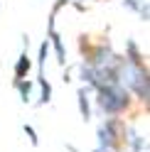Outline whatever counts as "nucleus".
Returning a JSON list of instances; mask_svg holds the SVG:
<instances>
[{
  "label": "nucleus",
  "mask_w": 150,
  "mask_h": 152,
  "mask_svg": "<svg viewBox=\"0 0 150 152\" xmlns=\"http://www.w3.org/2000/svg\"><path fill=\"white\" fill-rule=\"evenodd\" d=\"M96 106L101 108V113H106V118H118L130 106V93L121 81L108 83V86H99L96 88Z\"/></svg>",
  "instance_id": "obj_2"
},
{
  "label": "nucleus",
  "mask_w": 150,
  "mask_h": 152,
  "mask_svg": "<svg viewBox=\"0 0 150 152\" xmlns=\"http://www.w3.org/2000/svg\"><path fill=\"white\" fill-rule=\"evenodd\" d=\"M37 83H40V101L37 103H40V106H47V103L52 101V83L44 79V74L37 79Z\"/></svg>",
  "instance_id": "obj_10"
},
{
  "label": "nucleus",
  "mask_w": 150,
  "mask_h": 152,
  "mask_svg": "<svg viewBox=\"0 0 150 152\" xmlns=\"http://www.w3.org/2000/svg\"><path fill=\"white\" fill-rule=\"evenodd\" d=\"M15 88L20 93V101L22 103H30L32 101V83L27 79H15Z\"/></svg>",
  "instance_id": "obj_9"
},
{
  "label": "nucleus",
  "mask_w": 150,
  "mask_h": 152,
  "mask_svg": "<svg viewBox=\"0 0 150 152\" xmlns=\"http://www.w3.org/2000/svg\"><path fill=\"white\" fill-rule=\"evenodd\" d=\"M89 86H81L76 91V103H79V113H81V118L84 123H89L91 120V101H89Z\"/></svg>",
  "instance_id": "obj_5"
},
{
  "label": "nucleus",
  "mask_w": 150,
  "mask_h": 152,
  "mask_svg": "<svg viewBox=\"0 0 150 152\" xmlns=\"http://www.w3.org/2000/svg\"><path fill=\"white\" fill-rule=\"evenodd\" d=\"M123 59H126V61H133V64H143V54H140L138 44H135L133 39L126 42V54H123Z\"/></svg>",
  "instance_id": "obj_11"
},
{
  "label": "nucleus",
  "mask_w": 150,
  "mask_h": 152,
  "mask_svg": "<svg viewBox=\"0 0 150 152\" xmlns=\"http://www.w3.org/2000/svg\"><path fill=\"white\" fill-rule=\"evenodd\" d=\"M79 79H81V86H89V88H91V83H93V66H91L89 59H84V61L79 64ZM91 91H93V88H91Z\"/></svg>",
  "instance_id": "obj_8"
},
{
  "label": "nucleus",
  "mask_w": 150,
  "mask_h": 152,
  "mask_svg": "<svg viewBox=\"0 0 150 152\" xmlns=\"http://www.w3.org/2000/svg\"><path fill=\"white\" fill-rule=\"evenodd\" d=\"M123 140L130 145V152H148V140L135 128H123Z\"/></svg>",
  "instance_id": "obj_4"
},
{
  "label": "nucleus",
  "mask_w": 150,
  "mask_h": 152,
  "mask_svg": "<svg viewBox=\"0 0 150 152\" xmlns=\"http://www.w3.org/2000/svg\"><path fill=\"white\" fill-rule=\"evenodd\" d=\"M47 56H49V39H44V42L40 44V49H37V66L42 69V74H44V61H47Z\"/></svg>",
  "instance_id": "obj_12"
},
{
  "label": "nucleus",
  "mask_w": 150,
  "mask_h": 152,
  "mask_svg": "<svg viewBox=\"0 0 150 152\" xmlns=\"http://www.w3.org/2000/svg\"><path fill=\"white\" fill-rule=\"evenodd\" d=\"M123 5L128 7V10L138 12V10H140V5H143V0H123Z\"/></svg>",
  "instance_id": "obj_15"
},
{
  "label": "nucleus",
  "mask_w": 150,
  "mask_h": 152,
  "mask_svg": "<svg viewBox=\"0 0 150 152\" xmlns=\"http://www.w3.org/2000/svg\"><path fill=\"white\" fill-rule=\"evenodd\" d=\"M118 81L123 83L128 88V93H133L143 106L150 103V76H148V66L145 64H133V61L123 59V64H121V69H118Z\"/></svg>",
  "instance_id": "obj_1"
},
{
  "label": "nucleus",
  "mask_w": 150,
  "mask_h": 152,
  "mask_svg": "<svg viewBox=\"0 0 150 152\" xmlns=\"http://www.w3.org/2000/svg\"><path fill=\"white\" fill-rule=\"evenodd\" d=\"M22 132L27 135V140H30V142H32L35 147L40 145V137H37V132H35V128H32V125H22Z\"/></svg>",
  "instance_id": "obj_13"
},
{
  "label": "nucleus",
  "mask_w": 150,
  "mask_h": 152,
  "mask_svg": "<svg viewBox=\"0 0 150 152\" xmlns=\"http://www.w3.org/2000/svg\"><path fill=\"white\" fill-rule=\"evenodd\" d=\"M121 137H123V125L118 118H104L96 128V140L99 145L93 152H118Z\"/></svg>",
  "instance_id": "obj_3"
},
{
  "label": "nucleus",
  "mask_w": 150,
  "mask_h": 152,
  "mask_svg": "<svg viewBox=\"0 0 150 152\" xmlns=\"http://www.w3.org/2000/svg\"><path fill=\"white\" fill-rule=\"evenodd\" d=\"M138 15H140V20H143V22H148V17H150V7H148V0H143V5H140Z\"/></svg>",
  "instance_id": "obj_14"
},
{
  "label": "nucleus",
  "mask_w": 150,
  "mask_h": 152,
  "mask_svg": "<svg viewBox=\"0 0 150 152\" xmlns=\"http://www.w3.org/2000/svg\"><path fill=\"white\" fill-rule=\"evenodd\" d=\"M49 44L54 47V54H57V61L59 66H67V47H64L59 32H49Z\"/></svg>",
  "instance_id": "obj_6"
},
{
  "label": "nucleus",
  "mask_w": 150,
  "mask_h": 152,
  "mask_svg": "<svg viewBox=\"0 0 150 152\" xmlns=\"http://www.w3.org/2000/svg\"><path fill=\"white\" fill-rule=\"evenodd\" d=\"M30 69H32V59L27 56V52H22L15 61V79H25L30 74Z\"/></svg>",
  "instance_id": "obj_7"
}]
</instances>
